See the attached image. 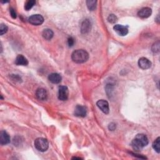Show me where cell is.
<instances>
[{
    "mask_svg": "<svg viewBox=\"0 0 160 160\" xmlns=\"http://www.w3.org/2000/svg\"><path fill=\"white\" fill-rule=\"evenodd\" d=\"M28 21L31 25L39 26L43 24V23L44 22V18L40 14H33L29 18Z\"/></svg>",
    "mask_w": 160,
    "mask_h": 160,
    "instance_id": "obj_4",
    "label": "cell"
},
{
    "mask_svg": "<svg viewBox=\"0 0 160 160\" xmlns=\"http://www.w3.org/2000/svg\"><path fill=\"white\" fill-rule=\"evenodd\" d=\"M68 46H69L70 47H72L74 45V44H75V39H74V38H72V37L68 38Z\"/></svg>",
    "mask_w": 160,
    "mask_h": 160,
    "instance_id": "obj_23",
    "label": "cell"
},
{
    "mask_svg": "<svg viewBox=\"0 0 160 160\" xmlns=\"http://www.w3.org/2000/svg\"><path fill=\"white\" fill-rule=\"evenodd\" d=\"M159 51V43L158 41L157 43H155L152 47V51L154 53H158Z\"/></svg>",
    "mask_w": 160,
    "mask_h": 160,
    "instance_id": "obj_22",
    "label": "cell"
},
{
    "mask_svg": "<svg viewBox=\"0 0 160 160\" xmlns=\"http://www.w3.org/2000/svg\"><path fill=\"white\" fill-rule=\"evenodd\" d=\"M91 28V21L89 19H86L84 20L83 22L82 23L81 27V31L83 34L87 33L90 31Z\"/></svg>",
    "mask_w": 160,
    "mask_h": 160,
    "instance_id": "obj_13",
    "label": "cell"
},
{
    "mask_svg": "<svg viewBox=\"0 0 160 160\" xmlns=\"http://www.w3.org/2000/svg\"><path fill=\"white\" fill-rule=\"evenodd\" d=\"M116 127H117V125H116L115 123H110L109 125V126H108V128L111 131H114V130H115L116 129Z\"/></svg>",
    "mask_w": 160,
    "mask_h": 160,
    "instance_id": "obj_25",
    "label": "cell"
},
{
    "mask_svg": "<svg viewBox=\"0 0 160 160\" xmlns=\"http://www.w3.org/2000/svg\"><path fill=\"white\" fill-rule=\"evenodd\" d=\"M10 14L11 16V17L13 18V19H15L16 18V13L15 11V10L13 8H11L10 10Z\"/></svg>",
    "mask_w": 160,
    "mask_h": 160,
    "instance_id": "obj_24",
    "label": "cell"
},
{
    "mask_svg": "<svg viewBox=\"0 0 160 160\" xmlns=\"http://www.w3.org/2000/svg\"><path fill=\"white\" fill-rule=\"evenodd\" d=\"M15 64L18 66H27L28 64V61L24 56L19 55L16 58Z\"/></svg>",
    "mask_w": 160,
    "mask_h": 160,
    "instance_id": "obj_15",
    "label": "cell"
},
{
    "mask_svg": "<svg viewBox=\"0 0 160 160\" xmlns=\"http://www.w3.org/2000/svg\"><path fill=\"white\" fill-rule=\"evenodd\" d=\"M114 30L118 35L121 36H126L128 33V29L126 27L121 25H116L113 27Z\"/></svg>",
    "mask_w": 160,
    "mask_h": 160,
    "instance_id": "obj_8",
    "label": "cell"
},
{
    "mask_svg": "<svg viewBox=\"0 0 160 160\" xmlns=\"http://www.w3.org/2000/svg\"><path fill=\"white\" fill-rule=\"evenodd\" d=\"M153 149L158 153H159L160 152V138L158 137L156 139V140L153 143Z\"/></svg>",
    "mask_w": 160,
    "mask_h": 160,
    "instance_id": "obj_18",
    "label": "cell"
},
{
    "mask_svg": "<svg viewBox=\"0 0 160 160\" xmlns=\"http://www.w3.org/2000/svg\"><path fill=\"white\" fill-rule=\"evenodd\" d=\"M8 28L6 25L3 23L1 24V25H0V35H3L8 31Z\"/></svg>",
    "mask_w": 160,
    "mask_h": 160,
    "instance_id": "obj_21",
    "label": "cell"
},
{
    "mask_svg": "<svg viewBox=\"0 0 160 160\" xmlns=\"http://www.w3.org/2000/svg\"><path fill=\"white\" fill-rule=\"evenodd\" d=\"M96 1H91V0H89V1L86 2V5L90 11H94L96 8Z\"/></svg>",
    "mask_w": 160,
    "mask_h": 160,
    "instance_id": "obj_17",
    "label": "cell"
},
{
    "mask_svg": "<svg viewBox=\"0 0 160 160\" xmlns=\"http://www.w3.org/2000/svg\"><path fill=\"white\" fill-rule=\"evenodd\" d=\"M96 105L101 109V111L105 114L109 113V104L107 101H105L104 100H99L98 101H97Z\"/></svg>",
    "mask_w": 160,
    "mask_h": 160,
    "instance_id": "obj_7",
    "label": "cell"
},
{
    "mask_svg": "<svg viewBox=\"0 0 160 160\" xmlns=\"http://www.w3.org/2000/svg\"><path fill=\"white\" fill-rule=\"evenodd\" d=\"M35 3H36V2L35 1V0H29V1H28V2L25 3V9L27 11L30 10L33 7V6L35 5Z\"/></svg>",
    "mask_w": 160,
    "mask_h": 160,
    "instance_id": "obj_19",
    "label": "cell"
},
{
    "mask_svg": "<svg viewBox=\"0 0 160 160\" xmlns=\"http://www.w3.org/2000/svg\"><path fill=\"white\" fill-rule=\"evenodd\" d=\"M48 80L53 84H59L61 81L62 78L59 74L53 73L48 76Z\"/></svg>",
    "mask_w": 160,
    "mask_h": 160,
    "instance_id": "obj_14",
    "label": "cell"
},
{
    "mask_svg": "<svg viewBox=\"0 0 160 160\" xmlns=\"http://www.w3.org/2000/svg\"><path fill=\"white\" fill-rule=\"evenodd\" d=\"M151 13H152L151 9L148 7H145L141 9L138 11V15L139 17L142 18H147L151 15Z\"/></svg>",
    "mask_w": 160,
    "mask_h": 160,
    "instance_id": "obj_12",
    "label": "cell"
},
{
    "mask_svg": "<svg viewBox=\"0 0 160 160\" xmlns=\"http://www.w3.org/2000/svg\"><path fill=\"white\" fill-rule=\"evenodd\" d=\"M72 59L76 63H83L89 59V54L84 50H77L73 52Z\"/></svg>",
    "mask_w": 160,
    "mask_h": 160,
    "instance_id": "obj_2",
    "label": "cell"
},
{
    "mask_svg": "<svg viewBox=\"0 0 160 160\" xmlns=\"http://www.w3.org/2000/svg\"><path fill=\"white\" fill-rule=\"evenodd\" d=\"M118 20V18L117 17V16H115V14H109V16L108 17V21L109 23H115Z\"/></svg>",
    "mask_w": 160,
    "mask_h": 160,
    "instance_id": "obj_20",
    "label": "cell"
},
{
    "mask_svg": "<svg viewBox=\"0 0 160 160\" xmlns=\"http://www.w3.org/2000/svg\"><path fill=\"white\" fill-rule=\"evenodd\" d=\"M138 66L142 70H147L151 66V62L146 58L143 57L138 60Z\"/></svg>",
    "mask_w": 160,
    "mask_h": 160,
    "instance_id": "obj_9",
    "label": "cell"
},
{
    "mask_svg": "<svg viewBox=\"0 0 160 160\" xmlns=\"http://www.w3.org/2000/svg\"><path fill=\"white\" fill-rule=\"evenodd\" d=\"M53 31L50 29H45L42 33L43 37L47 40H50L53 37Z\"/></svg>",
    "mask_w": 160,
    "mask_h": 160,
    "instance_id": "obj_16",
    "label": "cell"
},
{
    "mask_svg": "<svg viewBox=\"0 0 160 160\" xmlns=\"http://www.w3.org/2000/svg\"><path fill=\"white\" fill-rule=\"evenodd\" d=\"M148 139L144 134H138L131 142V146L135 151H141L148 145Z\"/></svg>",
    "mask_w": 160,
    "mask_h": 160,
    "instance_id": "obj_1",
    "label": "cell"
},
{
    "mask_svg": "<svg viewBox=\"0 0 160 160\" xmlns=\"http://www.w3.org/2000/svg\"><path fill=\"white\" fill-rule=\"evenodd\" d=\"M36 96L39 100H46L48 98V93L47 90L42 88H38L36 91Z\"/></svg>",
    "mask_w": 160,
    "mask_h": 160,
    "instance_id": "obj_10",
    "label": "cell"
},
{
    "mask_svg": "<svg viewBox=\"0 0 160 160\" xmlns=\"http://www.w3.org/2000/svg\"><path fill=\"white\" fill-rule=\"evenodd\" d=\"M73 159H81V158H78V157H74V158H73Z\"/></svg>",
    "mask_w": 160,
    "mask_h": 160,
    "instance_id": "obj_26",
    "label": "cell"
},
{
    "mask_svg": "<svg viewBox=\"0 0 160 160\" xmlns=\"http://www.w3.org/2000/svg\"><path fill=\"white\" fill-rule=\"evenodd\" d=\"M35 147L41 152H44L48 149L49 143L47 139L44 138H38L35 141Z\"/></svg>",
    "mask_w": 160,
    "mask_h": 160,
    "instance_id": "obj_3",
    "label": "cell"
},
{
    "mask_svg": "<svg viewBox=\"0 0 160 160\" xmlns=\"http://www.w3.org/2000/svg\"><path fill=\"white\" fill-rule=\"evenodd\" d=\"M10 143V136L5 131H2L0 133V144L2 145H6Z\"/></svg>",
    "mask_w": 160,
    "mask_h": 160,
    "instance_id": "obj_11",
    "label": "cell"
},
{
    "mask_svg": "<svg viewBox=\"0 0 160 160\" xmlns=\"http://www.w3.org/2000/svg\"><path fill=\"white\" fill-rule=\"evenodd\" d=\"M75 115L77 117L84 118L87 115V109L85 106L78 105L75 109Z\"/></svg>",
    "mask_w": 160,
    "mask_h": 160,
    "instance_id": "obj_6",
    "label": "cell"
},
{
    "mask_svg": "<svg viewBox=\"0 0 160 160\" xmlns=\"http://www.w3.org/2000/svg\"><path fill=\"white\" fill-rule=\"evenodd\" d=\"M69 91L68 89L65 86H61L59 87L58 91V99L61 101H66L68 98Z\"/></svg>",
    "mask_w": 160,
    "mask_h": 160,
    "instance_id": "obj_5",
    "label": "cell"
}]
</instances>
